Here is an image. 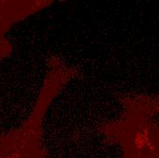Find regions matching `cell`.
<instances>
[{"label": "cell", "mask_w": 159, "mask_h": 158, "mask_svg": "<svg viewBox=\"0 0 159 158\" xmlns=\"http://www.w3.org/2000/svg\"><path fill=\"white\" fill-rule=\"evenodd\" d=\"M31 141L25 129L19 130L0 143V158H34Z\"/></svg>", "instance_id": "cell-1"}]
</instances>
